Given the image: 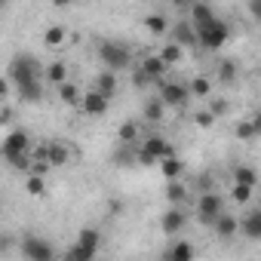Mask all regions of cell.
I'll return each mask as SVG.
<instances>
[{
    "label": "cell",
    "mask_w": 261,
    "mask_h": 261,
    "mask_svg": "<svg viewBox=\"0 0 261 261\" xmlns=\"http://www.w3.org/2000/svg\"><path fill=\"white\" fill-rule=\"evenodd\" d=\"M175 151H172V145L163 139V136H148L145 139V145H142V151H139V163H160V160H166V157H172Z\"/></svg>",
    "instance_id": "277c9868"
},
{
    "label": "cell",
    "mask_w": 261,
    "mask_h": 261,
    "mask_svg": "<svg viewBox=\"0 0 261 261\" xmlns=\"http://www.w3.org/2000/svg\"><path fill=\"white\" fill-rule=\"evenodd\" d=\"M166 200H169V206H181V203L188 200V188H185L178 178L166 181Z\"/></svg>",
    "instance_id": "7402d4cb"
},
{
    "label": "cell",
    "mask_w": 261,
    "mask_h": 261,
    "mask_svg": "<svg viewBox=\"0 0 261 261\" xmlns=\"http://www.w3.org/2000/svg\"><path fill=\"white\" fill-rule=\"evenodd\" d=\"M95 89H98L101 95L114 98V95H117V71H111V68L98 71V77H95Z\"/></svg>",
    "instance_id": "5bb4252c"
},
{
    "label": "cell",
    "mask_w": 261,
    "mask_h": 261,
    "mask_svg": "<svg viewBox=\"0 0 261 261\" xmlns=\"http://www.w3.org/2000/svg\"><path fill=\"white\" fill-rule=\"evenodd\" d=\"M59 89V98L65 101V105H71V108H80V101H83V89L77 86V83H71V80H65L62 86H56Z\"/></svg>",
    "instance_id": "9a60e30c"
},
{
    "label": "cell",
    "mask_w": 261,
    "mask_h": 261,
    "mask_svg": "<svg viewBox=\"0 0 261 261\" xmlns=\"http://www.w3.org/2000/svg\"><path fill=\"white\" fill-rule=\"evenodd\" d=\"M139 68H142L145 74H151L154 80H160V77L166 74V68H169V65L163 62V56H148V59H145V62H142Z\"/></svg>",
    "instance_id": "d6986e66"
},
{
    "label": "cell",
    "mask_w": 261,
    "mask_h": 261,
    "mask_svg": "<svg viewBox=\"0 0 261 261\" xmlns=\"http://www.w3.org/2000/svg\"><path fill=\"white\" fill-rule=\"evenodd\" d=\"M209 111H212L215 117H224V114L230 111V101H227V98H212V105H209Z\"/></svg>",
    "instance_id": "d590c367"
},
{
    "label": "cell",
    "mask_w": 261,
    "mask_h": 261,
    "mask_svg": "<svg viewBox=\"0 0 261 261\" xmlns=\"http://www.w3.org/2000/svg\"><path fill=\"white\" fill-rule=\"evenodd\" d=\"M172 40H178L181 46L197 43V28H194V22H191V25H175V28H172Z\"/></svg>",
    "instance_id": "d4e9b609"
},
{
    "label": "cell",
    "mask_w": 261,
    "mask_h": 261,
    "mask_svg": "<svg viewBox=\"0 0 261 261\" xmlns=\"http://www.w3.org/2000/svg\"><path fill=\"white\" fill-rule=\"evenodd\" d=\"M145 28H148L151 34H166V31H169V22H166V16L151 13V16H145Z\"/></svg>",
    "instance_id": "f546056e"
},
{
    "label": "cell",
    "mask_w": 261,
    "mask_h": 261,
    "mask_svg": "<svg viewBox=\"0 0 261 261\" xmlns=\"http://www.w3.org/2000/svg\"><path fill=\"white\" fill-rule=\"evenodd\" d=\"M22 255H25L28 261H53V258H56L53 246H49L46 240H40V237H25V240H22Z\"/></svg>",
    "instance_id": "ba28073f"
},
{
    "label": "cell",
    "mask_w": 261,
    "mask_h": 261,
    "mask_svg": "<svg viewBox=\"0 0 261 261\" xmlns=\"http://www.w3.org/2000/svg\"><path fill=\"white\" fill-rule=\"evenodd\" d=\"M56 4H59V7H68V4H71V0H56Z\"/></svg>",
    "instance_id": "b9f144b4"
},
{
    "label": "cell",
    "mask_w": 261,
    "mask_h": 261,
    "mask_svg": "<svg viewBox=\"0 0 261 261\" xmlns=\"http://www.w3.org/2000/svg\"><path fill=\"white\" fill-rule=\"evenodd\" d=\"M43 80H46L49 86H62V83L68 80V65H65V62H49L46 71H43Z\"/></svg>",
    "instance_id": "2e32d148"
},
{
    "label": "cell",
    "mask_w": 261,
    "mask_h": 261,
    "mask_svg": "<svg viewBox=\"0 0 261 261\" xmlns=\"http://www.w3.org/2000/svg\"><path fill=\"white\" fill-rule=\"evenodd\" d=\"M185 224H188V215L181 212V206H169V209L160 215V230H163L166 237H178V233L185 230Z\"/></svg>",
    "instance_id": "30bf717a"
},
{
    "label": "cell",
    "mask_w": 261,
    "mask_h": 261,
    "mask_svg": "<svg viewBox=\"0 0 261 261\" xmlns=\"http://www.w3.org/2000/svg\"><path fill=\"white\" fill-rule=\"evenodd\" d=\"M249 16L255 22H261V0H249Z\"/></svg>",
    "instance_id": "f35d334b"
},
{
    "label": "cell",
    "mask_w": 261,
    "mask_h": 261,
    "mask_svg": "<svg viewBox=\"0 0 261 261\" xmlns=\"http://www.w3.org/2000/svg\"><path fill=\"white\" fill-rule=\"evenodd\" d=\"M10 80L16 86L28 83V80H37V59L34 56H16L13 65H10Z\"/></svg>",
    "instance_id": "52a82bcc"
},
{
    "label": "cell",
    "mask_w": 261,
    "mask_h": 261,
    "mask_svg": "<svg viewBox=\"0 0 261 261\" xmlns=\"http://www.w3.org/2000/svg\"><path fill=\"white\" fill-rule=\"evenodd\" d=\"M108 105H111L108 95H101L98 89H86L83 92V101H80V111L86 117H105L108 114Z\"/></svg>",
    "instance_id": "9c48e42d"
},
{
    "label": "cell",
    "mask_w": 261,
    "mask_h": 261,
    "mask_svg": "<svg viewBox=\"0 0 261 261\" xmlns=\"http://www.w3.org/2000/svg\"><path fill=\"white\" fill-rule=\"evenodd\" d=\"M43 160H46L49 166H65V163H68V151H65L62 145H46V148H43Z\"/></svg>",
    "instance_id": "484cf974"
},
{
    "label": "cell",
    "mask_w": 261,
    "mask_h": 261,
    "mask_svg": "<svg viewBox=\"0 0 261 261\" xmlns=\"http://www.w3.org/2000/svg\"><path fill=\"white\" fill-rule=\"evenodd\" d=\"M160 56H163V62H166V65H178V62L185 59V49H181V43H178V40H172V43H166V46L160 49Z\"/></svg>",
    "instance_id": "f1b7e54d"
},
{
    "label": "cell",
    "mask_w": 261,
    "mask_h": 261,
    "mask_svg": "<svg viewBox=\"0 0 261 261\" xmlns=\"http://www.w3.org/2000/svg\"><path fill=\"white\" fill-rule=\"evenodd\" d=\"M28 148H31V139L25 129H13V133H7L4 139V157L13 169H28L31 160H28Z\"/></svg>",
    "instance_id": "6da1fadb"
},
{
    "label": "cell",
    "mask_w": 261,
    "mask_h": 261,
    "mask_svg": "<svg viewBox=\"0 0 261 261\" xmlns=\"http://www.w3.org/2000/svg\"><path fill=\"white\" fill-rule=\"evenodd\" d=\"M160 172H163V178L166 181H172V178H181V172H185V163L172 154V157H166V160H160Z\"/></svg>",
    "instance_id": "44dd1931"
},
{
    "label": "cell",
    "mask_w": 261,
    "mask_h": 261,
    "mask_svg": "<svg viewBox=\"0 0 261 261\" xmlns=\"http://www.w3.org/2000/svg\"><path fill=\"white\" fill-rule=\"evenodd\" d=\"M172 4H175V7H194L197 0H172Z\"/></svg>",
    "instance_id": "60d3db41"
},
{
    "label": "cell",
    "mask_w": 261,
    "mask_h": 261,
    "mask_svg": "<svg viewBox=\"0 0 261 261\" xmlns=\"http://www.w3.org/2000/svg\"><path fill=\"white\" fill-rule=\"evenodd\" d=\"M237 139H246V142L258 139V129H255L252 117H249V120H240V123H237Z\"/></svg>",
    "instance_id": "d6a6232c"
},
{
    "label": "cell",
    "mask_w": 261,
    "mask_h": 261,
    "mask_svg": "<svg viewBox=\"0 0 261 261\" xmlns=\"http://www.w3.org/2000/svg\"><path fill=\"white\" fill-rule=\"evenodd\" d=\"M240 230L249 240H261V209H249L240 221Z\"/></svg>",
    "instance_id": "7c38bea8"
},
{
    "label": "cell",
    "mask_w": 261,
    "mask_h": 261,
    "mask_svg": "<svg viewBox=\"0 0 261 261\" xmlns=\"http://www.w3.org/2000/svg\"><path fill=\"white\" fill-rule=\"evenodd\" d=\"M117 136H120V142H136L139 139V123H123Z\"/></svg>",
    "instance_id": "e575fe53"
},
{
    "label": "cell",
    "mask_w": 261,
    "mask_h": 261,
    "mask_svg": "<svg viewBox=\"0 0 261 261\" xmlns=\"http://www.w3.org/2000/svg\"><path fill=\"white\" fill-rule=\"evenodd\" d=\"M218 80H221V86H230L233 80H237V62H230V59H221L218 62Z\"/></svg>",
    "instance_id": "4316f807"
},
{
    "label": "cell",
    "mask_w": 261,
    "mask_h": 261,
    "mask_svg": "<svg viewBox=\"0 0 261 261\" xmlns=\"http://www.w3.org/2000/svg\"><path fill=\"white\" fill-rule=\"evenodd\" d=\"M160 98L166 101V108H185L191 98V89L181 83H163L160 86Z\"/></svg>",
    "instance_id": "8fae6325"
},
{
    "label": "cell",
    "mask_w": 261,
    "mask_h": 261,
    "mask_svg": "<svg viewBox=\"0 0 261 261\" xmlns=\"http://www.w3.org/2000/svg\"><path fill=\"white\" fill-rule=\"evenodd\" d=\"M98 59L105 68L111 71H126V68H133V53H129L123 43L117 40H101L98 43Z\"/></svg>",
    "instance_id": "7a4b0ae2"
},
{
    "label": "cell",
    "mask_w": 261,
    "mask_h": 261,
    "mask_svg": "<svg viewBox=\"0 0 261 261\" xmlns=\"http://www.w3.org/2000/svg\"><path fill=\"white\" fill-rule=\"evenodd\" d=\"M224 212V200H221V194H215V191H203V197L197 200V218L203 221V224H215V218Z\"/></svg>",
    "instance_id": "8992f818"
},
{
    "label": "cell",
    "mask_w": 261,
    "mask_h": 261,
    "mask_svg": "<svg viewBox=\"0 0 261 261\" xmlns=\"http://www.w3.org/2000/svg\"><path fill=\"white\" fill-rule=\"evenodd\" d=\"M95 252H98V230L83 227L80 237H77V246H71L68 258L71 261H89V258H95Z\"/></svg>",
    "instance_id": "5b68a950"
},
{
    "label": "cell",
    "mask_w": 261,
    "mask_h": 261,
    "mask_svg": "<svg viewBox=\"0 0 261 261\" xmlns=\"http://www.w3.org/2000/svg\"><path fill=\"white\" fill-rule=\"evenodd\" d=\"M227 40H230V28H227L221 19H215V22L197 28V43H200L203 49H209V53H218Z\"/></svg>",
    "instance_id": "3957f363"
},
{
    "label": "cell",
    "mask_w": 261,
    "mask_h": 261,
    "mask_svg": "<svg viewBox=\"0 0 261 261\" xmlns=\"http://www.w3.org/2000/svg\"><path fill=\"white\" fill-rule=\"evenodd\" d=\"M16 89H19V95H22L25 101H40V98H43V83H40V77H37V80H28V83H19Z\"/></svg>",
    "instance_id": "ffe728a7"
},
{
    "label": "cell",
    "mask_w": 261,
    "mask_h": 261,
    "mask_svg": "<svg viewBox=\"0 0 261 261\" xmlns=\"http://www.w3.org/2000/svg\"><path fill=\"white\" fill-rule=\"evenodd\" d=\"M252 123H255V129H258V136H261V111H255V114H252Z\"/></svg>",
    "instance_id": "ab89813d"
},
{
    "label": "cell",
    "mask_w": 261,
    "mask_h": 261,
    "mask_svg": "<svg viewBox=\"0 0 261 261\" xmlns=\"http://www.w3.org/2000/svg\"><path fill=\"white\" fill-rule=\"evenodd\" d=\"M194 120H197V126L209 129V126L215 123V114H212V111H197V114H194Z\"/></svg>",
    "instance_id": "8d00e7d4"
},
{
    "label": "cell",
    "mask_w": 261,
    "mask_h": 261,
    "mask_svg": "<svg viewBox=\"0 0 261 261\" xmlns=\"http://www.w3.org/2000/svg\"><path fill=\"white\" fill-rule=\"evenodd\" d=\"M233 181H240V185H258V172L252 169V166H233Z\"/></svg>",
    "instance_id": "4dcf8cb0"
},
{
    "label": "cell",
    "mask_w": 261,
    "mask_h": 261,
    "mask_svg": "<svg viewBox=\"0 0 261 261\" xmlns=\"http://www.w3.org/2000/svg\"><path fill=\"white\" fill-rule=\"evenodd\" d=\"M252 191H255L252 185H240V181H233V191H230V194H233V203L246 206V203L252 200Z\"/></svg>",
    "instance_id": "836d02e7"
},
{
    "label": "cell",
    "mask_w": 261,
    "mask_h": 261,
    "mask_svg": "<svg viewBox=\"0 0 261 261\" xmlns=\"http://www.w3.org/2000/svg\"><path fill=\"white\" fill-rule=\"evenodd\" d=\"M133 83H136V86H151V83H154V77H151V74H145V71L139 68V71L133 74Z\"/></svg>",
    "instance_id": "74e56055"
},
{
    "label": "cell",
    "mask_w": 261,
    "mask_h": 261,
    "mask_svg": "<svg viewBox=\"0 0 261 261\" xmlns=\"http://www.w3.org/2000/svg\"><path fill=\"white\" fill-rule=\"evenodd\" d=\"M194 255H197V249L191 243H172L166 249V258H172V261H191Z\"/></svg>",
    "instance_id": "cb8c5ba5"
},
{
    "label": "cell",
    "mask_w": 261,
    "mask_h": 261,
    "mask_svg": "<svg viewBox=\"0 0 261 261\" xmlns=\"http://www.w3.org/2000/svg\"><path fill=\"white\" fill-rule=\"evenodd\" d=\"M142 111H145V120H148V123H160V120L166 117V101H163L160 95H157V98H148Z\"/></svg>",
    "instance_id": "e0dca14e"
},
{
    "label": "cell",
    "mask_w": 261,
    "mask_h": 261,
    "mask_svg": "<svg viewBox=\"0 0 261 261\" xmlns=\"http://www.w3.org/2000/svg\"><path fill=\"white\" fill-rule=\"evenodd\" d=\"M65 40H68V31H65L62 25H49V28L43 31V43H46L49 49H56V46H65Z\"/></svg>",
    "instance_id": "603a6c76"
},
{
    "label": "cell",
    "mask_w": 261,
    "mask_h": 261,
    "mask_svg": "<svg viewBox=\"0 0 261 261\" xmlns=\"http://www.w3.org/2000/svg\"><path fill=\"white\" fill-rule=\"evenodd\" d=\"M25 191H28L31 197H43V194H46L43 172H31V175H25Z\"/></svg>",
    "instance_id": "83f0119b"
},
{
    "label": "cell",
    "mask_w": 261,
    "mask_h": 261,
    "mask_svg": "<svg viewBox=\"0 0 261 261\" xmlns=\"http://www.w3.org/2000/svg\"><path fill=\"white\" fill-rule=\"evenodd\" d=\"M188 89H191V95H197V98H209V92H212V83H209L206 77H194V80L188 83Z\"/></svg>",
    "instance_id": "1f68e13d"
},
{
    "label": "cell",
    "mask_w": 261,
    "mask_h": 261,
    "mask_svg": "<svg viewBox=\"0 0 261 261\" xmlns=\"http://www.w3.org/2000/svg\"><path fill=\"white\" fill-rule=\"evenodd\" d=\"M191 22H194V28L215 22V13H212V7H209V4H200V0H197V4L191 7Z\"/></svg>",
    "instance_id": "ac0fdd59"
},
{
    "label": "cell",
    "mask_w": 261,
    "mask_h": 261,
    "mask_svg": "<svg viewBox=\"0 0 261 261\" xmlns=\"http://www.w3.org/2000/svg\"><path fill=\"white\" fill-rule=\"evenodd\" d=\"M215 233L221 237V240H230V237H237V230H240V221L230 215V212H221L218 218H215Z\"/></svg>",
    "instance_id": "4fadbf2b"
}]
</instances>
